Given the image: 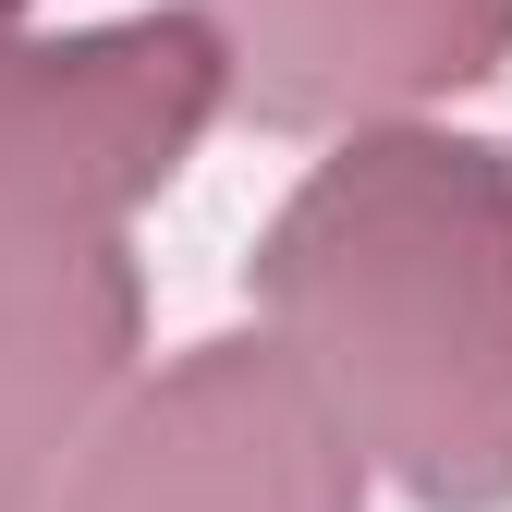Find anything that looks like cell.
I'll return each instance as SVG.
<instances>
[{"label": "cell", "instance_id": "7a4b0ae2", "mask_svg": "<svg viewBox=\"0 0 512 512\" xmlns=\"http://www.w3.org/2000/svg\"><path fill=\"white\" fill-rule=\"evenodd\" d=\"M220 86L208 13L122 25L74 49H0V196L13 208H122L183 159Z\"/></svg>", "mask_w": 512, "mask_h": 512}, {"label": "cell", "instance_id": "6da1fadb", "mask_svg": "<svg viewBox=\"0 0 512 512\" xmlns=\"http://www.w3.org/2000/svg\"><path fill=\"white\" fill-rule=\"evenodd\" d=\"M269 305L427 500L512 488V183L476 147H366L269 244Z\"/></svg>", "mask_w": 512, "mask_h": 512}, {"label": "cell", "instance_id": "277c9868", "mask_svg": "<svg viewBox=\"0 0 512 512\" xmlns=\"http://www.w3.org/2000/svg\"><path fill=\"white\" fill-rule=\"evenodd\" d=\"M220 74L269 122H330L366 98H415L488 74L512 49V0H208Z\"/></svg>", "mask_w": 512, "mask_h": 512}, {"label": "cell", "instance_id": "5b68a950", "mask_svg": "<svg viewBox=\"0 0 512 512\" xmlns=\"http://www.w3.org/2000/svg\"><path fill=\"white\" fill-rule=\"evenodd\" d=\"M110 366H122V256L86 232V208L0 196V512H37Z\"/></svg>", "mask_w": 512, "mask_h": 512}, {"label": "cell", "instance_id": "3957f363", "mask_svg": "<svg viewBox=\"0 0 512 512\" xmlns=\"http://www.w3.org/2000/svg\"><path fill=\"white\" fill-rule=\"evenodd\" d=\"M49 512H342V452L293 366L208 354L122 415Z\"/></svg>", "mask_w": 512, "mask_h": 512}]
</instances>
